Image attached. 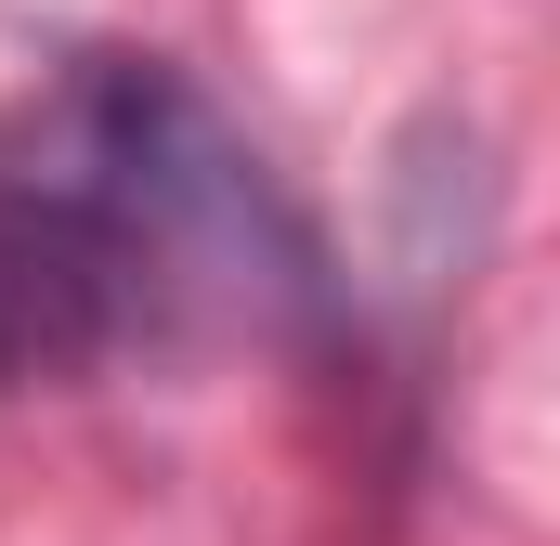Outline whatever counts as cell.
<instances>
[{
    "mask_svg": "<svg viewBox=\"0 0 560 546\" xmlns=\"http://www.w3.org/2000/svg\"><path fill=\"white\" fill-rule=\"evenodd\" d=\"M13 365H26V339H13V312H0V378H13Z\"/></svg>",
    "mask_w": 560,
    "mask_h": 546,
    "instance_id": "2",
    "label": "cell"
},
{
    "mask_svg": "<svg viewBox=\"0 0 560 546\" xmlns=\"http://www.w3.org/2000/svg\"><path fill=\"white\" fill-rule=\"evenodd\" d=\"M313 273L275 169L143 52H92L0 118V312L26 352L275 339Z\"/></svg>",
    "mask_w": 560,
    "mask_h": 546,
    "instance_id": "1",
    "label": "cell"
}]
</instances>
